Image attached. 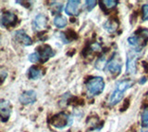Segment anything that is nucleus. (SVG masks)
<instances>
[{
    "instance_id": "obj_1",
    "label": "nucleus",
    "mask_w": 148,
    "mask_h": 132,
    "mask_svg": "<svg viewBox=\"0 0 148 132\" xmlns=\"http://www.w3.org/2000/svg\"><path fill=\"white\" fill-rule=\"evenodd\" d=\"M134 82L132 80H123V81L119 82L116 85V88L110 96L109 104L115 105V104H117V103H119L122 100L124 93L126 92V90H128L129 88H131Z\"/></svg>"
},
{
    "instance_id": "obj_2",
    "label": "nucleus",
    "mask_w": 148,
    "mask_h": 132,
    "mask_svg": "<svg viewBox=\"0 0 148 132\" xmlns=\"http://www.w3.org/2000/svg\"><path fill=\"white\" fill-rule=\"evenodd\" d=\"M55 55V52L51 47L48 45L41 46L36 49V51L34 53L29 55V60L32 63H44L49 58L53 57Z\"/></svg>"
},
{
    "instance_id": "obj_3",
    "label": "nucleus",
    "mask_w": 148,
    "mask_h": 132,
    "mask_svg": "<svg viewBox=\"0 0 148 132\" xmlns=\"http://www.w3.org/2000/svg\"><path fill=\"white\" fill-rule=\"evenodd\" d=\"M85 86L87 92L91 96H97L103 92L105 88V81L100 76H95L88 80Z\"/></svg>"
},
{
    "instance_id": "obj_4",
    "label": "nucleus",
    "mask_w": 148,
    "mask_h": 132,
    "mask_svg": "<svg viewBox=\"0 0 148 132\" xmlns=\"http://www.w3.org/2000/svg\"><path fill=\"white\" fill-rule=\"evenodd\" d=\"M148 38V30H143V33H138V35H134L128 38L130 45L135 48V50H142V49L146 45Z\"/></svg>"
},
{
    "instance_id": "obj_5",
    "label": "nucleus",
    "mask_w": 148,
    "mask_h": 132,
    "mask_svg": "<svg viewBox=\"0 0 148 132\" xmlns=\"http://www.w3.org/2000/svg\"><path fill=\"white\" fill-rule=\"evenodd\" d=\"M51 123H52V126L57 129H64L72 123V119L71 116L65 113H60L53 117Z\"/></svg>"
},
{
    "instance_id": "obj_6",
    "label": "nucleus",
    "mask_w": 148,
    "mask_h": 132,
    "mask_svg": "<svg viewBox=\"0 0 148 132\" xmlns=\"http://www.w3.org/2000/svg\"><path fill=\"white\" fill-rule=\"evenodd\" d=\"M106 70L110 74L118 75L121 72V62L120 59L118 57V55H114L108 63H106Z\"/></svg>"
},
{
    "instance_id": "obj_7",
    "label": "nucleus",
    "mask_w": 148,
    "mask_h": 132,
    "mask_svg": "<svg viewBox=\"0 0 148 132\" xmlns=\"http://www.w3.org/2000/svg\"><path fill=\"white\" fill-rule=\"evenodd\" d=\"M17 20H18V18L13 12L6 11L0 16V25L8 28L9 26H12L15 24Z\"/></svg>"
},
{
    "instance_id": "obj_8",
    "label": "nucleus",
    "mask_w": 148,
    "mask_h": 132,
    "mask_svg": "<svg viewBox=\"0 0 148 132\" xmlns=\"http://www.w3.org/2000/svg\"><path fill=\"white\" fill-rule=\"evenodd\" d=\"M137 50H132L131 53L128 54L127 57V67L126 72L128 74H133L136 73V60H137Z\"/></svg>"
},
{
    "instance_id": "obj_9",
    "label": "nucleus",
    "mask_w": 148,
    "mask_h": 132,
    "mask_svg": "<svg viewBox=\"0 0 148 132\" xmlns=\"http://www.w3.org/2000/svg\"><path fill=\"white\" fill-rule=\"evenodd\" d=\"M47 24V17H46L45 14H38L34 20L32 21V28L36 32H40L42 30H44L46 27Z\"/></svg>"
},
{
    "instance_id": "obj_10",
    "label": "nucleus",
    "mask_w": 148,
    "mask_h": 132,
    "mask_svg": "<svg viewBox=\"0 0 148 132\" xmlns=\"http://www.w3.org/2000/svg\"><path fill=\"white\" fill-rule=\"evenodd\" d=\"M14 37H15V40L18 43H20L23 46H30L32 44V38L23 30H18L15 32Z\"/></svg>"
},
{
    "instance_id": "obj_11",
    "label": "nucleus",
    "mask_w": 148,
    "mask_h": 132,
    "mask_svg": "<svg viewBox=\"0 0 148 132\" xmlns=\"http://www.w3.org/2000/svg\"><path fill=\"white\" fill-rule=\"evenodd\" d=\"M36 101V92L34 90H26L20 96V101L21 104L28 105L34 103Z\"/></svg>"
},
{
    "instance_id": "obj_12",
    "label": "nucleus",
    "mask_w": 148,
    "mask_h": 132,
    "mask_svg": "<svg viewBox=\"0 0 148 132\" xmlns=\"http://www.w3.org/2000/svg\"><path fill=\"white\" fill-rule=\"evenodd\" d=\"M80 3L81 2L78 1V0H71V1H68L67 6L65 8V12L69 16L78 15Z\"/></svg>"
},
{
    "instance_id": "obj_13",
    "label": "nucleus",
    "mask_w": 148,
    "mask_h": 132,
    "mask_svg": "<svg viewBox=\"0 0 148 132\" xmlns=\"http://www.w3.org/2000/svg\"><path fill=\"white\" fill-rule=\"evenodd\" d=\"M10 111H11L10 103L8 101H0V116L2 118L3 117L8 118L9 115H10Z\"/></svg>"
},
{
    "instance_id": "obj_14",
    "label": "nucleus",
    "mask_w": 148,
    "mask_h": 132,
    "mask_svg": "<svg viewBox=\"0 0 148 132\" xmlns=\"http://www.w3.org/2000/svg\"><path fill=\"white\" fill-rule=\"evenodd\" d=\"M28 75H29V78L32 79V80H36L40 78L42 75H43V74H42V71L39 69L35 67V66H32V67H31L29 69V72H28Z\"/></svg>"
},
{
    "instance_id": "obj_15",
    "label": "nucleus",
    "mask_w": 148,
    "mask_h": 132,
    "mask_svg": "<svg viewBox=\"0 0 148 132\" xmlns=\"http://www.w3.org/2000/svg\"><path fill=\"white\" fill-rule=\"evenodd\" d=\"M67 23H68L67 19L61 15H58L57 17H55L54 19V24L58 28H64L67 25Z\"/></svg>"
},
{
    "instance_id": "obj_16",
    "label": "nucleus",
    "mask_w": 148,
    "mask_h": 132,
    "mask_svg": "<svg viewBox=\"0 0 148 132\" xmlns=\"http://www.w3.org/2000/svg\"><path fill=\"white\" fill-rule=\"evenodd\" d=\"M102 3L104 4V6L106 8H112L114 7L117 6V4H118V1H114V0H105V1H102Z\"/></svg>"
},
{
    "instance_id": "obj_17",
    "label": "nucleus",
    "mask_w": 148,
    "mask_h": 132,
    "mask_svg": "<svg viewBox=\"0 0 148 132\" xmlns=\"http://www.w3.org/2000/svg\"><path fill=\"white\" fill-rule=\"evenodd\" d=\"M106 65V59L105 58H102V59H99L96 62L95 67L98 69V70H103L105 68Z\"/></svg>"
},
{
    "instance_id": "obj_18",
    "label": "nucleus",
    "mask_w": 148,
    "mask_h": 132,
    "mask_svg": "<svg viewBox=\"0 0 148 132\" xmlns=\"http://www.w3.org/2000/svg\"><path fill=\"white\" fill-rule=\"evenodd\" d=\"M142 12H143V20L148 21V4L143 5L142 8Z\"/></svg>"
},
{
    "instance_id": "obj_19",
    "label": "nucleus",
    "mask_w": 148,
    "mask_h": 132,
    "mask_svg": "<svg viewBox=\"0 0 148 132\" xmlns=\"http://www.w3.org/2000/svg\"><path fill=\"white\" fill-rule=\"evenodd\" d=\"M55 5H53V8H52V13L53 14H57L59 13L60 11L62 10V5L60 4H56V2H54Z\"/></svg>"
},
{
    "instance_id": "obj_20",
    "label": "nucleus",
    "mask_w": 148,
    "mask_h": 132,
    "mask_svg": "<svg viewBox=\"0 0 148 132\" xmlns=\"http://www.w3.org/2000/svg\"><path fill=\"white\" fill-rule=\"evenodd\" d=\"M96 4H97L96 1H86L85 2V7L87 8V10L91 11L92 9L96 6Z\"/></svg>"
},
{
    "instance_id": "obj_21",
    "label": "nucleus",
    "mask_w": 148,
    "mask_h": 132,
    "mask_svg": "<svg viewBox=\"0 0 148 132\" xmlns=\"http://www.w3.org/2000/svg\"><path fill=\"white\" fill-rule=\"evenodd\" d=\"M142 121H147L148 120V106H146L142 112Z\"/></svg>"
},
{
    "instance_id": "obj_22",
    "label": "nucleus",
    "mask_w": 148,
    "mask_h": 132,
    "mask_svg": "<svg viewBox=\"0 0 148 132\" xmlns=\"http://www.w3.org/2000/svg\"><path fill=\"white\" fill-rule=\"evenodd\" d=\"M108 27H106V29L108 30V31H109V32H113L114 30H116V28H117V27H116V24H115V23H111L110 22H106V24L105 26H108Z\"/></svg>"
},
{
    "instance_id": "obj_23",
    "label": "nucleus",
    "mask_w": 148,
    "mask_h": 132,
    "mask_svg": "<svg viewBox=\"0 0 148 132\" xmlns=\"http://www.w3.org/2000/svg\"><path fill=\"white\" fill-rule=\"evenodd\" d=\"M141 132H148V120L147 121H142Z\"/></svg>"
},
{
    "instance_id": "obj_24",
    "label": "nucleus",
    "mask_w": 148,
    "mask_h": 132,
    "mask_svg": "<svg viewBox=\"0 0 148 132\" xmlns=\"http://www.w3.org/2000/svg\"><path fill=\"white\" fill-rule=\"evenodd\" d=\"M142 79H143V80H140V84H143V83H145V82H146V78L143 77Z\"/></svg>"
}]
</instances>
